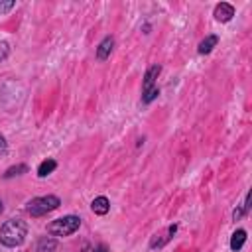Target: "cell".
Returning a JSON list of instances; mask_svg holds the SVG:
<instances>
[{"label": "cell", "mask_w": 252, "mask_h": 252, "mask_svg": "<svg viewBox=\"0 0 252 252\" xmlns=\"http://www.w3.org/2000/svg\"><path fill=\"white\" fill-rule=\"evenodd\" d=\"M8 152V142H6V138L0 134V156H4Z\"/></svg>", "instance_id": "obj_15"}, {"label": "cell", "mask_w": 252, "mask_h": 252, "mask_svg": "<svg viewBox=\"0 0 252 252\" xmlns=\"http://www.w3.org/2000/svg\"><path fill=\"white\" fill-rule=\"evenodd\" d=\"M159 73H161V67H159V65H152V67L146 71L144 85H142V102H144V104H148V102H152L154 98H158L159 89H158V85H156V79H158Z\"/></svg>", "instance_id": "obj_4"}, {"label": "cell", "mask_w": 252, "mask_h": 252, "mask_svg": "<svg viewBox=\"0 0 252 252\" xmlns=\"http://www.w3.org/2000/svg\"><path fill=\"white\" fill-rule=\"evenodd\" d=\"M79 226H81V219L75 215H67V217H61V219H55L53 222H49L47 232L53 236H69V234L77 232Z\"/></svg>", "instance_id": "obj_3"}, {"label": "cell", "mask_w": 252, "mask_h": 252, "mask_svg": "<svg viewBox=\"0 0 252 252\" xmlns=\"http://www.w3.org/2000/svg\"><path fill=\"white\" fill-rule=\"evenodd\" d=\"M55 246H57L55 238H51V236H41L39 242H37V252H53Z\"/></svg>", "instance_id": "obj_11"}, {"label": "cell", "mask_w": 252, "mask_h": 252, "mask_svg": "<svg viewBox=\"0 0 252 252\" xmlns=\"http://www.w3.org/2000/svg\"><path fill=\"white\" fill-rule=\"evenodd\" d=\"M28 224L20 219H10L0 226V242L8 248H16L26 240Z\"/></svg>", "instance_id": "obj_1"}, {"label": "cell", "mask_w": 252, "mask_h": 252, "mask_svg": "<svg viewBox=\"0 0 252 252\" xmlns=\"http://www.w3.org/2000/svg\"><path fill=\"white\" fill-rule=\"evenodd\" d=\"M91 209H93L94 215H106V213L110 211V201H108L104 195H98V197L93 199Z\"/></svg>", "instance_id": "obj_7"}, {"label": "cell", "mask_w": 252, "mask_h": 252, "mask_svg": "<svg viewBox=\"0 0 252 252\" xmlns=\"http://www.w3.org/2000/svg\"><path fill=\"white\" fill-rule=\"evenodd\" d=\"M26 171H28V165H26V163L12 165V167H8V169H6L4 179H10V177H14V175H22V173H26Z\"/></svg>", "instance_id": "obj_12"}, {"label": "cell", "mask_w": 252, "mask_h": 252, "mask_svg": "<svg viewBox=\"0 0 252 252\" xmlns=\"http://www.w3.org/2000/svg\"><path fill=\"white\" fill-rule=\"evenodd\" d=\"M0 213H2V201H0Z\"/></svg>", "instance_id": "obj_17"}, {"label": "cell", "mask_w": 252, "mask_h": 252, "mask_svg": "<svg viewBox=\"0 0 252 252\" xmlns=\"http://www.w3.org/2000/svg\"><path fill=\"white\" fill-rule=\"evenodd\" d=\"M112 47H114V39H112L110 35H106V37L98 43V47H96V59H100V61L108 59V55L112 53Z\"/></svg>", "instance_id": "obj_6"}, {"label": "cell", "mask_w": 252, "mask_h": 252, "mask_svg": "<svg viewBox=\"0 0 252 252\" xmlns=\"http://www.w3.org/2000/svg\"><path fill=\"white\" fill-rule=\"evenodd\" d=\"M14 6H16V2H14V0H6V2H4V0H0V16H2V14H6V12H10Z\"/></svg>", "instance_id": "obj_13"}, {"label": "cell", "mask_w": 252, "mask_h": 252, "mask_svg": "<svg viewBox=\"0 0 252 252\" xmlns=\"http://www.w3.org/2000/svg\"><path fill=\"white\" fill-rule=\"evenodd\" d=\"M244 242H246V230L244 228H236L232 232V236H230V250L232 252H238L244 246Z\"/></svg>", "instance_id": "obj_8"}, {"label": "cell", "mask_w": 252, "mask_h": 252, "mask_svg": "<svg viewBox=\"0 0 252 252\" xmlns=\"http://www.w3.org/2000/svg\"><path fill=\"white\" fill-rule=\"evenodd\" d=\"M215 20L217 22H230L232 20V16H234V6L232 4H228V2H220V4H217L215 6Z\"/></svg>", "instance_id": "obj_5"}, {"label": "cell", "mask_w": 252, "mask_h": 252, "mask_svg": "<svg viewBox=\"0 0 252 252\" xmlns=\"http://www.w3.org/2000/svg\"><path fill=\"white\" fill-rule=\"evenodd\" d=\"M8 53H10V45H8V41H0V61H4V59L8 57Z\"/></svg>", "instance_id": "obj_14"}, {"label": "cell", "mask_w": 252, "mask_h": 252, "mask_svg": "<svg viewBox=\"0 0 252 252\" xmlns=\"http://www.w3.org/2000/svg\"><path fill=\"white\" fill-rule=\"evenodd\" d=\"M219 43V37L217 35H207L201 43H199V53L201 55H207V53H211L213 51V47Z\"/></svg>", "instance_id": "obj_10"}, {"label": "cell", "mask_w": 252, "mask_h": 252, "mask_svg": "<svg viewBox=\"0 0 252 252\" xmlns=\"http://www.w3.org/2000/svg\"><path fill=\"white\" fill-rule=\"evenodd\" d=\"M55 167H57V161H55V159H51V158H49V159H43V161L37 165V175H39V177H47L49 173L55 171Z\"/></svg>", "instance_id": "obj_9"}, {"label": "cell", "mask_w": 252, "mask_h": 252, "mask_svg": "<svg viewBox=\"0 0 252 252\" xmlns=\"http://www.w3.org/2000/svg\"><path fill=\"white\" fill-rule=\"evenodd\" d=\"M94 252H108V248H106V246H104V244H98V246H96V250H94Z\"/></svg>", "instance_id": "obj_16"}, {"label": "cell", "mask_w": 252, "mask_h": 252, "mask_svg": "<svg viewBox=\"0 0 252 252\" xmlns=\"http://www.w3.org/2000/svg\"><path fill=\"white\" fill-rule=\"evenodd\" d=\"M61 205V199L57 195H43V197H35L32 201H28L26 209L32 217H43L51 211H55Z\"/></svg>", "instance_id": "obj_2"}]
</instances>
